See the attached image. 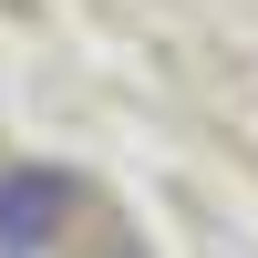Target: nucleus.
<instances>
[{"label":"nucleus","mask_w":258,"mask_h":258,"mask_svg":"<svg viewBox=\"0 0 258 258\" xmlns=\"http://www.w3.org/2000/svg\"><path fill=\"white\" fill-rule=\"evenodd\" d=\"M73 207H83V186L62 165H0V258H52Z\"/></svg>","instance_id":"1"}]
</instances>
